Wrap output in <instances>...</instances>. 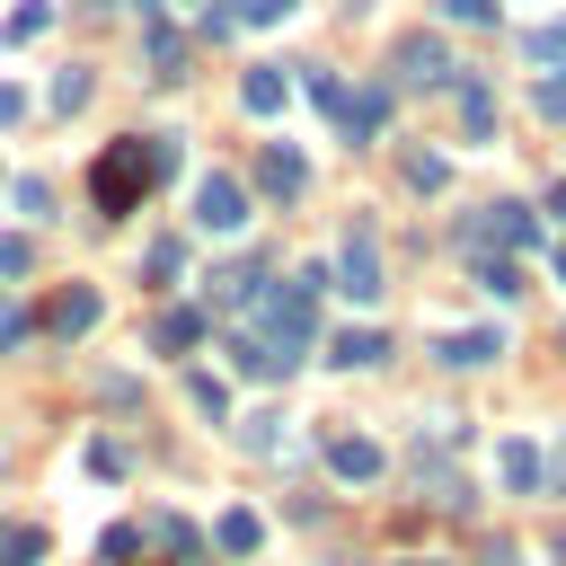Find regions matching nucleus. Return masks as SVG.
I'll use <instances>...</instances> for the list:
<instances>
[{
    "label": "nucleus",
    "mask_w": 566,
    "mask_h": 566,
    "mask_svg": "<svg viewBox=\"0 0 566 566\" xmlns=\"http://www.w3.org/2000/svg\"><path fill=\"white\" fill-rule=\"evenodd\" d=\"M168 168H177V142H168V133H150V142L124 133V142L97 150V168H88V203H97V212H133Z\"/></svg>",
    "instance_id": "1"
},
{
    "label": "nucleus",
    "mask_w": 566,
    "mask_h": 566,
    "mask_svg": "<svg viewBox=\"0 0 566 566\" xmlns=\"http://www.w3.org/2000/svg\"><path fill=\"white\" fill-rule=\"evenodd\" d=\"M318 283H327V274H318V265H301L292 283H274V292H256V301H248V310H256V327H248V336H256L283 371L301 363V345H310V327H318Z\"/></svg>",
    "instance_id": "2"
},
{
    "label": "nucleus",
    "mask_w": 566,
    "mask_h": 566,
    "mask_svg": "<svg viewBox=\"0 0 566 566\" xmlns=\"http://www.w3.org/2000/svg\"><path fill=\"white\" fill-rule=\"evenodd\" d=\"M539 239V212L531 203H478L469 212V248L478 256H513V248H531Z\"/></svg>",
    "instance_id": "3"
},
{
    "label": "nucleus",
    "mask_w": 566,
    "mask_h": 566,
    "mask_svg": "<svg viewBox=\"0 0 566 566\" xmlns=\"http://www.w3.org/2000/svg\"><path fill=\"white\" fill-rule=\"evenodd\" d=\"M248 221V186L230 177V168H212V177H195V230H212V239H230Z\"/></svg>",
    "instance_id": "4"
},
{
    "label": "nucleus",
    "mask_w": 566,
    "mask_h": 566,
    "mask_svg": "<svg viewBox=\"0 0 566 566\" xmlns=\"http://www.w3.org/2000/svg\"><path fill=\"white\" fill-rule=\"evenodd\" d=\"M336 283H345L354 301H380V292H389V283H380V239H371L363 221H354L345 248H336Z\"/></svg>",
    "instance_id": "5"
},
{
    "label": "nucleus",
    "mask_w": 566,
    "mask_h": 566,
    "mask_svg": "<svg viewBox=\"0 0 566 566\" xmlns=\"http://www.w3.org/2000/svg\"><path fill=\"white\" fill-rule=\"evenodd\" d=\"M97 318H106L97 283H71V292H53V310H44V336H62V345H71V336H88Z\"/></svg>",
    "instance_id": "6"
},
{
    "label": "nucleus",
    "mask_w": 566,
    "mask_h": 566,
    "mask_svg": "<svg viewBox=\"0 0 566 566\" xmlns=\"http://www.w3.org/2000/svg\"><path fill=\"white\" fill-rule=\"evenodd\" d=\"M142 44H150V80H186V35L159 18V0H142Z\"/></svg>",
    "instance_id": "7"
},
{
    "label": "nucleus",
    "mask_w": 566,
    "mask_h": 566,
    "mask_svg": "<svg viewBox=\"0 0 566 566\" xmlns=\"http://www.w3.org/2000/svg\"><path fill=\"white\" fill-rule=\"evenodd\" d=\"M256 186H265L274 203H292V195L310 186V159H301L292 142H265V150H256Z\"/></svg>",
    "instance_id": "8"
},
{
    "label": "nucleus",
    "mask_w": 566,
    "mask_h": 566,
    "mask_svg": "<svg viewBox=\"0 0 566 566\" xmlns=\"http://www.w3.org/2000/svg\"><path fill=\"white\" fill-rule=\"evenodd\" d=\"M398 80H416V88H433V80H451V53H442V35H398Z\"/></svg>",
    "instance_id": "9"
},
{
    "label": "nucleus",
    "mask_w": 566,
    "mask_h": 566,
    "mask_svg": "<svg viewBox=\"0 0 566 566\" xmlns=\"http://www.w3.org/2000/svg\"><path fill=\"white\" fill-rule=\"evenodd\" d=\"M380 124H389V88H345V97H336V133H345V142H371Z\"/></svg>",
    "instance_id": "10"
},
{
    "label": "nucleus",
    "mask_w": 566,
    "mask_h": 566,
    "mask_svg": "<svg viewBox=\"0 0 566 566\" xmlns=\"http://www.w3.org/2000/svg\"><path fill=\"white\" fill-rule=\"evenodd\" d=\"M327 363L336 371H371V363H389V336L380 327H336L327 336Z\"/></svg>",
    "instance_id": "11"
},
{
    "label": "nucleus",
    "mask_w": 566,
    "mask_h": 566,
    "mask_svg": "<svg viewBox=\"0 0 566 566\" xmlns=\"http://www.w3.org/2000/svg\"><path fill=\"white\" fill-rule=\"evenodd\" d=\"M283 97H292L283 62H248V80H239V106H248V115H283Z\"/></svg>",
    "instance_id": "12"
},
{
    "label": "nucleus",
    "mask_w": 566,
    "mask_h": 566,
    "mask_svg": "<svg viewBox=\"0 0 566 566\" xmlns=\"http://www.w3.org/2000/svg\"><path fill=\"white\" fill-rule=\"evenodd\" d=\"M327 469H336V478H354V486H371L389 460H380V442H363V433H336V442H327Z\"/></svg>",
    "instance_id": "13"
},
{
    "label": "nucleus",
    "mask_w": 566,
    "mask_h": 566,
    "mask_svg": "<svg viewBox=\"0 0 566 566\" xmlns=\"http://www.w3.org/2000/svg\"><path fill=\"white\" fill-rule=\"evenodd\" d=\"M433 354H442L451 371H478V363H495V354H504V336H495V327H460V336H442Z\"/></svg>",
    "instance_id": "14"
},
{
    "label": "nucleus",
    "mask_w": 566,
    "mask_h": 566,
    "mask_svg": "<svg viewBox=\"0 0 566 566\" xmlns=\"http://www.w3.org/2000/svg\"><path fill=\"white\" fill-rule=\"evenodd\" d=\"M460 133L469 142H495V88L486 80H460Z\"/></svg>",
    "instance_id": "15"
},
{
    "label": "nucleus",
    "mask_w": 566,
    "mask_h": 566,
    "mask_svg": "<svg viewBox=\"0 0 566 566\" xmlns=\"http://www.w3.org/2000/svg\"><path fill=\"white\" fill-rule=\"evenodd\" d=\"M195 336H203V310H159V318H150V345H159V354H186Z\"/></svg>",
    "instance_id": "16"
},
{
    "label": "nucleus",
    "mask_w": 566,
    "mask_h": 566,
    "mask_svg": "<svg viewBox=\"0 0 566 566\" xmlns=\"http://www.w3.org/2000/svg\"><path fill=\"white\" fill-rule=\"evenodd\" d=\"M469 274H478L486 301H513V292H522V265H513V256H469Z\"/></svg>",
    "instance_id": "17"
},
{
    "label": "nucleus",
    "mask_w": 566,
    "mask_h": 566,
    "mask_svg": "<svg viewBox=\"0 0 566 566\" xmlns=\"http://www.w3.org/2000/svg\"><path fill=\"white\" fill-rule=\"evenodd\" d=\"M495 469H504V486H513V495H531V486H539V442H504V451H495Z\"/></svg>",
    "instance_id": "18"
},
{
    "label": "nucleus",
    "mask_w": 566,
    "mask_h": 566,
    "mask_svg": "<svg viewBox=\"0 0 566 566\" xmlns=\"http://www.w3.org/2000/svg\"><path fill=\"white\" fill-rule=\"evenodd\" d=\"M256 283H265L256 265H230V274H212V310H248V301H256Z\"/></svg>",
    "instance_id": "19"
},
{
    "label": "nucleus",
    "mask_w": 566,
    "mask_h": 566,
    "mask_svg": "<svg viewBox=\"0 0 566 566\" xmlns=\"http://www.w3.org/2000/svg\"><path fill=\"white\" fill-rule=\"evenodd\" d=\"M186 398H195V407H203L212 424L230 416V380H221V371H186Z\"/></svg>",
    "instance_id": "20"
},
{
    "label": "nucleus",
    "mask_w": 566,
    "mask_h": 566,
    "mask_svg": "<svg viewBox=\"0 0 566 566\" xmlns=\"http://www.w3.org/2000/svg\"><path fill=\"white\" fill-rule=\"evenodd\" d=\"M212 539H221L230 557H248V548L265 539V522H256V513H221V522H212Z\"/></svg>",
    "instance_id": "21"
},
{
    "label": "nucleus",
    "mask_w": 566,
    "mask_h": 566,
    "mask_svg": "<svg viewBox=\"0 0 566 566\" xmlns=\"http://www.w3.org/2000/svg\"><path fill=\"white\" fill-rule=\"evenodd\" d=\"M35 557H44V531L35 522H9L0 531V566H35Z\"/></svg>",
    "instance_id": "22"
},
{
    "label": "nucleus",
    "mask_w": 566,
    "mask_h": 566,
    "mask_svg": "<svg viewBox=\"0 0 566 566\" xmlns=\"http://www.w3.org/2000/svg\"><path fill=\"white\" fill-rule=\"evenodd\" d=\"M44 18H53V0H18L0 35H9V44H35V35H44Z\"/></svg>",
    "instance_id": "23"
},
{
    "label": "nucleus",
    "mask_w": 566,
    "mask_h": 566,
    "mask_svg": "<svg viewBox=\"0 0 566 566\" xmlns=\"http://www.w3.org/2000/svg\"><path fill=\"white\" fill-rule=\"evenodd\" d=\"M230 363H239L248 380H283V363H274V354H265L256 336H230Z\"/></svg>",
    "instance_id": "24"
},
{
    "label": "nucleus",
    "mask_w": 566,
    "mask_h": 566,
    "mask_svg": "<svg viewBox=\"0 0 566 566\" xmlns=\"http://www.w3.org/2000/svg\"><path fill=\"white\" fill-rule=\"evenodd\" d=\"M133 539H159V548H177V557H195V531H186L177 513H150V522L133 531Z\"/></svg>",
    "instance_id": "25"
},
{
    "label": "nucleus",
    "mask_w": 566,
    "mask_h": 566,
    "mask_svg": "<svg viewBox=\"0 0 566 566\" xmlns=\"http://www.w3.org/2000/svg\"><path fill=\"white\" fill-rule=\"evenodd\" d=\"M292 9H301V0H230L221 18H230V27H274V18H292Z\"/></svg>",
    "instance_id": "26"
},
{
    "label": "nucleus",
    "mask_w": 566,
    "mask_h": 566,
    "mask_svg": "<svg viewBox=\"0 0 566 566\" xmlns=\"http://www.w3.org/2000/svg\"><path fill=\"white\" fill-rule=\"evenodd\" d=\"M53 106H62V115H71V106H88V71H80V62H71V71H53Z\"/></svg>",
    "instance_id": "27"
},
{
    "label": "nucleus",
    "mask_w": 566,
    "mask_h": 566,
    "mask_svg": "<svg viewBox=\"0 0 566 566\" xmlns=\"http://www.w3.org/2000/svg\"><path fill=\"white\" fill-rule=\"evenodd\" d=\"M442 177H451V168H442V159H433V150H407V186H416V195H433V186H442Z\"/></svg>",
    "instance_id": "28"
},
{
    "label": "nucleus",
    "mask_w": 566,
    "mask_h": 566,
    "mask_svg": "<svg viewBox=\"0 0 566 566\" xmlns=\"http://www.w3.org/2000/svg\"><path fill=\"white\" fill-rule=\"evenodd\" d=\"M18 212H27V221H53V186L27 177V186H18Z\"/></svg>",
    "instance_id": "29"
},
{
    "label": "nucleus",
    "mask_w": 566,
    "mask_h": 566,
    "mask_svg": "<svg viewBox=\"0 0 566 566\" xmlns=\"http://www.w3.org/2000/svg\"><path fill=\"white\" fill-rule=\"evenodd\" d=\"M531 62H566V18L557 27H531Z\"/></svg>",
    "instance_id": "30"
},
{
    "label": "nucleus",
    "mask_w": 566,
    "mask_h": 566,
    "mask_svg": "<svg viewBox=\"0 0 566 566\" xmlns=\"http://www.w3.org/2000/svg\"><path fill=\"white\" fill-rule=\"evenodd\" d=\"M433 9H442V18H460V27H486L504 0H433Z\"/></svg>",
    "instance_id": "31"
},
{
    "label": "nucleus",
    "mask_w": 566,
    "mask_h": 566,
    "mask_svg": "<svg viewBox=\"0 0 566 566\" xmlns=\"http://www.w3.org/2000/svg\"><path fill=\"white\" fill-rule=\"evenodd\" d=\"M142 265H150V274H159V283H168V274H177V265H186V248H177V239H150V256H142Z\"/></svg>",
    "instance_id": "32"
},
{
    "label": "nucleus",
    "mask_w": 566,
    "mask_h": 566,
    "mask_svg": "<svg viewBox=\"0 0 566 566\" xmlns=\"http://www.w3.org/2000/svg\"><path fill=\"white\" fill-rule=\"evenodd\" d=\"M539 115H548V124H566V71H548V80H539Z\"/></svg>",
    "instance_id": "33"
},
{
    "label": "nucleus",
    "mask_w": 566,
    "mask_h": 566,
    "mask_svg": "<svg viewBox=\"0 0 566 566\" xmlns=\"http://www.w3.org/2000/svg\"><path fill=\"white\" fill-rule=\"evenodd\" d=\"M27 327H35V318H18V310H9V318H0V354H18V345H27Z\"/></svg>",
    "instance_id": "34"
},
{
    "label": "nucleus",
    "mask_w": 566,
    "mask_h": 566,
    "mask_svg": "<svg viewBox=\"0 0 566 566\" xmlns=\"http://www.w3.org/2000/svg\"><path fill=\"white\" fill-rule=\"evenodd\" d=\"M0 274H27V239H0Z\"/></svg>",
    "instance_id": "35"
},
{
    "label": "nucleus",
    "mask_w": 566,
    "mask_h": 566,
    "mask_svg": "<svg viewBox=\"0 0 566 566\" xmlns=\"http://www.w3.org/2000/svg\"><path fill=\"white\" fill-rule=\"evenodd\" d=\"M18 106H27V97H18L9 80H0V124H18Z\"/></svg>",
    "instance_id": "36"
},
{
    "label": "nucleus",
    "mask_w": 566,
    "mask_h": 566,
    "mask_svg": "<svg viewBox=\"0 0 566 566\" xmlns=\"http://www.w3.org/2000/svg\"><path fill=\"white\" fill-rule=\"evenodd\" d=\"M539 478H557V486H566V451H557V460H539Z\"/></svg>",
    "instance_id": "37"
},
{
    "label": "nucleus",
    "mask_w": 566,
    "mask_h": 566,
    "mask_svg": "<svg viewBox=\"0 0 566 566\" xmlns=\"http://www.w3.org/2000/svg\"><path fill=\"white\" fill-rule=\"evenodd\" d=\"M548 265H557V283H566V239H557V248H548Z\"/></svg>",
    "instance_id": "38"
},
{
    "label": "nucleus",
    "mask_w": 566,
    "mask_h": 566,
    "mask_svg": "<svg viewBox=\"0 0 566 566\" xmlns=\"http://www.w3.org/2000/svg\"><path fill=\"white\" fill-rule=\"evenodd\" d=\"M398 566H442V557H398Z\"/></svg>",
    "instance_id": "39"
},
{
    "label": "nucleus",
    "mask_w": 566,
    "mask_h": 566,
    "mask_svg": "<svg viewBox=\"0 0 566 566\" xmlns=\"http://www.w3.org/2000/svg\"><path fill=\"white\" fill-rule=\"evenodd\" d=\"M557 212H566V177H557Z\"/></svg>",
    "instance_id": "40"
},
{
    "label": "nucleus",
    "mask_w": 566,
    "mask_h": 566,
    "mask_svg": "<svg viewBox=\"0 0 566 566\" xmlns=\"http://www.w3.org/2000/svg\"><path fill=\"white\" fill-rule=\"evenodd\" d=\"M557 566H566V539H557Z\"/></svg>",
    "instance_id": "41"
},
{
    "label": "nucleus",
    "mask_w": 566,
    "mask_h": 566,
    "mask_svg": "<svg viewBox=\"0 0 566 566\" xmlns=\"http://www.w3.org/2000/svg\"><path fill=\"white\" fill-rule=\"evenodd\" d=\"M195 9H212V0H195Z\"/></svg>",
    "instance_id": "42"
},
{
    "label": "nucleus",
    "mask_w": 566,
    "mask_h": 566,
    "mask_svg": "<svg viewBox=\"0 0 566 566\" xmlns=\"http://www.w3.org/2000/svg\"><path fill=\"white\" fill-rule=\"evenodd\" d=\"M345 9H363V0H345Z\"/></svg>",
    "instance_id": "43"
},
{
    "label": "nucleus",
    "mask_w": 566,
    "mask_h": 566,
    "mask_svg": "<svg viewBox=\"0 0 566 566\" xmlns=\"http://www.w3.org/2000/svg\"><path fill=\"white\" fill-rule=\"evenodd\" d=\"M557 345H566V336H557Z\"/></svg>",
    "instance_id": "44"
}]
</instances>
